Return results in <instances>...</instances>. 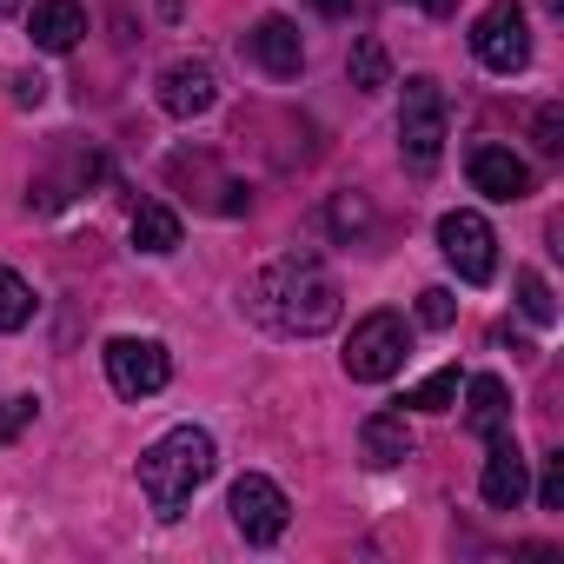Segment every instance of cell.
Here are the masks:
<instances>
[{
  "instance_id": "cell-1",
  "label": "cell",
  "mask_w": 564,
  "mask_h": 564,
  "mask_svg": "<svg viewBox=\"0 0 564 564\" xmlns=\"http://www.w3.org/2000/svg\"><path fill=\"white\" fill-rule=\"evenodd\" d=\"M252 313L272 333H293V339H319L339 326V279L313 259V252H286L272 259L252 279Z\"/></svg>"
},
{
  "instance_id": "cell-2",
  "label": "cell",
  "mask_w": 564,
  "mask_h": 564,
  "mask_svg": "<svg viewBox=\"0 0 564 564\" xmlns=\"http://www.w3.org/2000/svg\"><path fill=\"white\" fill-rule=\"evenodd\" d=\"M213 465H219L213 438H206L199 425H173L166 438H153V445L140 452V491H147L153 511L173 524V518L193 505V491L213 478Z\"/></svg>"
},
{
  "instance_id": "cell-3",
  "label": "cell",
  "mask_w": 564,
  "mask_h": 564,
  "mask_svg": "<svg viewBox=\"0 0 564 564\" xmlns=\"http://www.w3.org/2000/svg\"><path fill=\"white\" fill-rule=\"evenodd\" d=\"M445 133H452V107H445V87L432 74H412L405 94H399V153L412 173H432L438 153H445Z\"/></svg>"
},
{
  "instance_id": "cell-4",
  "label": "cell",
  "mask_w": 564,
  "mask_h": 564,
  "mask_svg": "<svg viewBox=\"0 0 564 564\" xmlns=\"http://www.w3.org/2000/svg\"><path fill=\"white\" fill-rule=\"evenodd\" d=\"M346 379H359V386H379V379H392L399 366H405V319L399 313H366L359 326H352V339H346Z\"/></svg>"
},
{
  "instance_id": "cell-5",
  "label": "cell",
  "mask_w": 564,
  "mask_h": 564,
  "mask_svg": "<svg viewBox=\"0 0 564 564\" xmlns=\"http://www.w3.org/2000/svg\"><path fill=\"white\" fill-rule=\"evenodd\" d=\"M471 54L491 74H524L531 67V21L518 0H491V8L471 21Z\"/></svg>"
},
{
  "instance_id": "cell-6",
  "label": "cell",
  "mask_w": 564,
  "mask_h": 564,
  "mask_svg": "<svg viewBox=\"0 0 564 564\" xmlns=\"http://www.w3.org/2000/svg\"><path fill=\"white\" fill-rule=\"evenodd\" d=\"M226 511H232V524H239V538H246V544H272V538H286V524H293V505H286V491H279L265 471H246V478H232V491H226Z\"/></svg>"
},
{
  "instance_id": "cell-7",
  "label": "cell",
  "mask_w": 564,
  "mask_h": 564,
  "mask_svg": "<svg viewBox=\"0 0 564 564\" xmlns=\"http://www.w3.org/2000/svg\"><path fill=\"white\" fill-rule=\"evenodd\" d=\"M438 252L452 259V272L465 279V286H485V279L498 272V239H491L485 213H471V206L438 219Z\"/></svg>"
},
{
  "instance_id": "cell-8",
  "label": "cell",
  "mask_w": 564,
  "mask_h": 564,
  "mask_svg": "<svg viewBox=\"0 0 564 564\" xmlns=\"http://www.w3.org/2000/svg\"><path fill=\"white\" fill-rule=\"evenodd\" d=\"M173 379V359L160 339H107V386L120 399H153Z\"/></svg>"
},
{
  "instance_id": "cell-9",
  "label": "cell",
  "mask_w": 564,
  "mask_h": 564,
  "mask_svg": "<svg viewBox=\"0 0 564 564\" xmlns=\"http://www.w3.org/2000/svg\"><path fill=\"white\" fill-rule=\"evenodd\" d=\"M246 54H252L272 80H300V67H306V41H300V28H293L286 14H265V21L246 34Z\"/></svg>"
},
{
  "instance_id": "cell-10",
  "label": "cell",
  "mask_w": 564,
  "mask_h": 564,
  "mask_svg": "<svg viewBox=\"0 0 564 564\" xmlns=\"http://www.w3.org/2000/svg\"><path fill=\"white\" fill-rule=\"evenodd\" d=\"M213 100H219V80H213L206 61H173L160 74V107L173 120H199V113H213Z\"/></svg>"
},
{
  "instance_id": "cell-11",
  "label": "cell",
  "mask_w": 564,
  "mask_h": 564,
  "mask_svg": "<svg viewBox=\"0 0 564 564\" xmlns=\"http://www.w3.org/2000/svg\"><path fill=\"white\" fill-rule=\"evenodd\" d=\"M471 186H478L485 199H524V193H531V166H524L511 147L485 140V147H471Z\"/></svg>"
},
{
  "instance_id": "cell-12",
  "label": "cell",
  "mask_w": 564,
  "mask_h": 564,
  "mask_svg": "<svg viewBox=\"0 0 564 564\" xmlns=\"http://www.w3.org/2000/svg\"><path fill=\"white\" fill-rule=\"evenodd\" d=\"M478 491H485V505H491V511H518V505H524L531 478H524V452H518V432L491 445V458H485V478H478Z\"/></svg>"
},
{
  "instance_id": "cell-13",
  "label": "cell",
  "mask_w": 564,
  "mask_h": 564,
  "mask_svg": "<svg viewBox=\"0 0 564 564\" xmlns=\"http://www.w3.org/2000/svg\"><path fill=\"white\" fill-rule=\"evenodd\" d=\"M28 34H34L41 54H74L80 34H87V8H80V0H34Z\"/></svg>"
},
{
  "instance_id": "cell-14",
  "label": "cell",
  "mask_w": 564,
  "mask_h": 564,
  "mask_svg": "<svg viewBox=\"0 0 564 564\" xmlns=\"http://www.w3.org/2000/svg\"><path fill=\"white\" fill-rule=\"evenodd\" d=\"M465 425L485 438V445H498V438H511V392H505V379H491V372H478L471 386H465Z\"/></svg>"
},
{
  "instance_id": "cell-15",
  "label": "cell",
  "mask_w": 564,
  "mask_h": 564,
  "mask_svg": "<svg viewBox=\"0 0 564 564\" xmlns=\"http://www.w3.org/2000/svg\"><path fill=\"white\" fill-rule=\"evenodd\" d=\"M359 445H366V465H379V471H386V465H405L419 438H412L405 412H372V419L359 425Z\"/></svg>"
},
{
  "instance_id": "cell-16",
  "label": "cell",
  "mask_w": 564,
  "mask_h": 564,
  "mask_svg": "<svg viewBox=\"0 0 564 564\" xmlns=\"http://www.w3.org/2000/svg\"><path fill=\"white\" fill-rule=\"evenodd\" d=\"M133 246H140V252H153V259L180 252V213H173V206H160V199H140V206H133Z\"/></svg>"
},
{
  "instance_id": "cell-17",
  "label": "cell",
  "mask_w": 564,
  "mask_h": 564,
  "mask_svg": "<svg viewBox=\"0 0 564 564\" xmlns=\"http://www.w3.org/2000/svg\"><path fill=\"white\" fill-rule=\"evenodd\" d=\"M28 319H34V286L14 265H0V333H21Z\"/></svg>"
},
{
  "instance_id": "cell-18",
  "label": "cell",
  "mask_w": 564,
  "mask_h": 564,
  "mask_svg": "<svg viewBox=\"0 0 564 564\" xmlns=\"http://www.w3.org/2000/svg\"><path fill=\"white\" fill-rule=\"evenodd\" d=\"M452 399H458V366H445V372H432V379H419L405 392L412 412H452Z\"/></svg>"
},
{
  "instance_id": "cell-19",
  "label": "cell",
  "mask_w": 564,
  "mask_h": 564,
  "mask_svg": "<svg viewBox=\"0 0 564 564\" xmlns=\"http://www.w3.org/2000/svg\"><path fill=\"white\" fill-rule=\"evenodd\" d=\"M518 306H524V319H531V326H557V300H551V286H544L531 265L518 272Z\"/></svg>"
},
{
  "instance_id": "cell-20",
  "label": "cell",
  "mask_w": 564,
  "mask_h": 564,
  "mask_svg": "<svg viewBox=\"0 0 564 564\" xmlns=\"http://www.w3.org/2000/svg\"><path fill=\"white\" fill-rule=\"evenodd\" d=\"M352 87H366V94L386 87V47H379V41H359V47H352Z\"/></svg>"
},
{
  "instance_id": "cell-21",
  "label": "cell",
  "mask_w": 564,
  "mask_h": 564,
  "mask_svg": "<svg viewBox=\"0 0 564 564\" xmlns=\"http://www.w3.org/2000/svg\"><path fill=\"white\" fill-rule=\"evenodd\" d=\"M531 133H538V153L557 160V153H564V107H557V100L538 107V113H531Z\"/></svg>"
},
{
  "instance_id": "cell-22",
  "label": "cell",
  "mask_w": 564,
  "mask_h": 564,
  "mask_svg": "<svg viewBox=\"0 0 564 564\" xmlns=\"http://www.w3.org/2000/svg\"><path fill=\"white\" fill-rule=\"evenodd\" d=\"M366 226H372V206H366L359 193H339V199H333V232H339V239H359Z\"/></svg>"
},
{
  "instance_id": "cell-23",
  "label": "cell",
  "mask_w": 564,
  "mask_h": 564,
  "mask_svg": "<svg viewBox=\"0 0 564 564\" xmlns=\"http://www.w3.org/2000/svg\"><path fill=\"white\" fill-rule=\"evenodd\" d=\"M34 419H41V399H34V392H14V399H0V438H21Z\"/></svg>"
},
{
  "instance_id": "cell-24",
  "label": "cell",
  "mask_w": 564,
  "mask_h": 564,
  "mask_svg": "<svg viewBox=\"0 0 564 564\" xmlns=\"http://www.w3.org/2000/svg\"><path fill=\"white\" fill-rule=\"evenodd\" d=\"M452 319H458V300H452L445 286H425V293H419V326H432V333H445Z\"/></svg>"
},
{
  "instance_id": "cell-25",
  "label": "cell",
  "mask_w": 564,
  "mask_h": 564,
  "mask_svg": "<svg viewBox=\"0 0 564 564\" xmlns=\"http://www.w3.org/2000/svg\"><path fill=\"white\" fill-rule=\"evenodd\" d=\"M538 505H544V511H564V458H557V452L544 458V478H538Z\"/></svg>"
},
{
  "instance_id": "cell-26",
  "label": "cell",
  "mask_w": 564,
  "mask_h": 564,
  "mask_svg": "<svg viewBox=\"0 0 564 564\" xmlns=\"http://www.w3.org/2000/svg\"><path fill=\"white\" fill-rule=\"evenodd\" d=\"M8 87H14V107H41V100H47V80H41V74H14Z\"/></svg>"
},
{
  "instance_id": "cell-27",
  "label": "cell",
  "mask_w": 564,
  "mask_h": 564,
  "mask_svg": "<svg viewBox=\"0 0 564 564\" xmlns=\"http://www.w3.org/2000/svg\"><path fill=\"white\" fill-rule=\"evenodd\" d=\"M405 8H419V14H438V21H445V14L458 8V0H405Z\"/></svg>"
},
{
  "instance_id": "cell-28",
  "label": "cell",
  "mask_w": 564,
  "mask_h": 564,
  "mask_svg": "<svg viewBox=\"0 0 564 564\" xmlns=\"http://www.w3.org/2000/svg\"><path fill=\"white\" fill-rule=\"evenodd\" d=\"M319 8H326V14H333V21H346V14H352V8H359V0H319Z\"/></svg>"
},
{
  "instance_id": "cell-29",
  "label": "cell",
  "mask_w": 564,
  "mask_h": 564,
  "mask_svg": "<svg viewBox=\"0 0 564 564\" xmlns=\"http://www.w3.org/2000/svg\"><path fill=\"white\" fill-rule=\"evenodd\" d=\"M0 14H21V0H0Z\"/></svg>"
}]
</instances>
